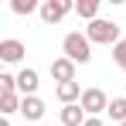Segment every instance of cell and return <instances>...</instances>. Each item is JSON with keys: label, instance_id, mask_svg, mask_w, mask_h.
Returning <instances> with one entry per match:
<instances>
[{"label": "cell", "instance_id": "cell-12", "mask_svg": "<svg viewBox=\"0 0 126 126\" xmlns=\"http://www.w3.org/2000/svg\"><path fill=\"white\" fill-rule=\"evenodd\" d=\"M21 99H24V95H17V92H7V95H0V112H3V116H10V112H21Z\"/></svg>", "mask_w": 126, "mask_h": 126}, {"label": "cell", "instance_id": "cell-14", "mask_svg": "<svg viewBox=\"0 0 126 126\" xmlns=\"http://www.w3.org/2000/svg\"><path fill=\"white\" fill-rule=\"evenodd\" d=\"M10 10H14V14H34V10H41V7H38V0H14Z\"/></svg>", "mask_w": 126, "mask_h": 126}, {"label": "cell", "instance_id": "cell-2", "mask_svg": "<svg viewBox=\"0 0 126 126\" xmlns=\"http://www.w3.org/2000/svg\"><path fill=\"white\" fill-rule=\"evenodd\" d=\"M62 48H65V58H72L75 65H85L89 58H92V41H89L85 34H79V31H72V34H65Z\"/></svg>", "mask_w": 126, "mask_h": 126}, {"label": "cell", "instance_id": "cell-10", "mask_svg": "<svg viewBox=\"0 0 126 126\" xmlns=\"http://www.w3.org/2000/svg\"><path fill=\"white\" fill-rule=\"evenodd\" d=\"M82 116H85V109H82L79 102H75V106H65V109H62V123H65V126H85Z\"/></svg>", "mask_w": 126, "mask_h": 126}, {"label": "cell", "instance_id": "cell-11", "mask_svg": "<svg viewBox=\"0 0 126 126\" xmlns=\"http://www.w3.org/2000/svg\"><path fill=\"white\" fill-rule=\"evenodd\" d=\"M75 14H79V17H85L89 24L99 21V0H79V3H75Z\"/></svg>", "mask_w": 126, "mask_h": 126}, {"label": "cell", "instance_id": "cell-19", "mask_svg": "<svg viewBox=\"0 0 126 126\" xmlns=\"http://www.w3.org/2000/svg\"><path fill=\"white\" fill-rule=\"evenodd\" d=\"M123 126H126V123H123Z\"/></svg>", "mask_w": 126, "mask_h": 126}, {"label": "cell", "instance_id": "cell-15", "mask_svg": "<svg viewBox=\"0 0 126 126\" xmlns=\"http://www.w3.org/2000/svg\"><path fill=\"white\" fill-rule=\"evenodd\" d=\"M112 62H116V65H119V68L126 72V38L116 44V48H112Z\"/></svg>", "mask_w": 126, "mask_h": 126}, {"label": "cell", "instance_id": "cell-3", "mask_svg": "<svg viewBox=\"0 0 126 126\" xmlns=\"http://www.w3.org/2000/svg\"><path fill=\"white\" fill-rule=\"evenodd\" d=\"M109 102H112V99H106V92H102V89H85V92H82V102H79V106H82L89 116H99L102 109H109Z\"/></svg>", "mask_w": 126, "mask_h": 126}, {"label": "cell", "instance_id": "cell-5", "mask_svg": "<svg viewBox=\"0 0 126 126\" xmlns=\"http://www.w3.org/2000/svg\"><path fill=\"white\" fill-rule=\"evenodd\" d=\"M51 79L58 85L75 82V62H72V58H55V62H51Z\"/></svg>", "mask_w": 126, "mask_h": 126}, {"label": "cell", "instance_id": "cell-6", "mask_svg": "<svg viewBox=\"0 0 126 126\" xmlns=\"http://www.w3.org/2000/svg\"><path fill=\"white\" fill-rule=\"evenodd\" d=\"M21 58H24V44L17 41V38H7V41H0V62L14 65V62H21Z\"/></svg>", "mask_w": 126, "mask_h": 126}, {"label": "cell", "instance_id": "cell-9", "mask_svg": "<svg viewBox=\"0 0 126 126\" xmlns=\"http://www.w3.org/2000/svg\"><path fill=\"white\" fill-rule=\"evenodd\" d=\"M38 72H34V68H24L21 75H17V92H21V95H34V92H38Z\"/></svg>", "mask_w": 126, "mask_h": 126}, {"label": "cell", "instance_id": "cell-7", "mask_svg": "<svg viewBox=\"0 0 126 126\" xmlns=\"http://www.w3.org/2000/svg\"><path fill=\"white\" fill-rule=\"evenodd\" d=\"M21 116L27 119V123L41 119V116H44V102L38 99V95H24V99H21Z\"/></svg>", "mask_w": 126, "mask_h": 126}, {"label": "cell", "instance_id": "cell-1", "mask_svg": "<svg viewBox=\"0 0 126 126\" xmlns=\"http://www.w3.org/2000/svg\"><path fill=\"white\" fill-rule=\"evenodd\" d=\"M85 38H89L92 44H112V48L123 41V38H119V24L116 21H102V17L85 27Z\"/></svg>", "mask_w": 126, "mask_h": 126}, {"label": "cell", "instance_id": "cell-13", "mask_svg": "<svg viewBox=\"0 0 126 126\" xmlns=\"http://www.w3.org/2000/svg\"><path fill=\"white\" fill-rule=\"evenodd\" d=\"M109 119H116L119 126L126 123V95H119V99H112V102H109Z\"/></svg>", "mask_w": 126, "mask_h": 126}, {"label": "cell", "instance_id": "cell-17", "mask_svg": "<svg viewBox=\"0 0 126 126\" xmlns=\"http://www.w3.org/2000/svg\"><path fill=\"white\" fill-rule=\"evenodd\" d=\"M85 126H102V119H99V116H89V119H85Z\"/></svg>", "mask_w": 126, "mask_h": 126}, {"label": "cell", "instance_id": "cell-4", "mask_svg": "<svg viewBox=\"0 0 126 126\" xmlns=\"http://www.w3.org/2000/svg\"><path fill=\"white\" fill-rule=\"evenodd\" d=\"M68 10H75V3H68V0H44L41 3V21L44 24H58Z\"/></svg>", "mask_w": 126, "mask_h": 126}, {"label": "cell", "instance_id": "cell-8", "mask_svg": "<svg viewBox=\"0 0 126 126\" xmlns=\"http://www.w3.org/2000/svg\"><path fill=\"white\" fill-rule=\"evenodd\" d=\"M82 85L79 82H65V85H58V89H55V95H58V99H62L65 106H75V102H82Z\"/></svg>", "mask_w": 126, "mask_h": 126}, {"label": "cell", "instance_id": "cell-18", "mask_svg": "<svg viewBox=\"0 0 126 126\" xmlns=\"http://www.w3.org/2000/svg\"><path fill=\"white\" fill-rule=\"evenodd\" d=\"M24 126H27V123H24Z\"/></svg>", "mask_w": 126, "mask_h": 126}, {"label": "cell", "instance_id": "cell-16", "mask_svg": "<svg viewBox=\"0 0 126 126\" xmlns=\"http://www.w3.org/2000/svg\"><path fill=\"white\" fill-rule=\"evenodd\" d=\"M7 92H17V79L3 72V75H0V95H7Z\"/></svg>", "mask_w": 126, "mask_h": 126}]
</instances>
